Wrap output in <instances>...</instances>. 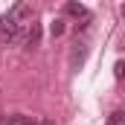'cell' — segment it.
<instances>
[{
    "mask_svg": "<svg viewBox=\"0 0 125 125\" xmlns=\"http://www.w3.org/2000/svg\"><path fill=\"white\" fill-rule=\"evenodd\" d=\"M23 32H26V26H21V23H18V21L9 15V12L0 18V41H3V44H6V41H9V44L23 41V38H26Z\"/></svg>",
    "mask_w": 125,
    "mask_h": 125,
    "instance_id": "1",
    "label": "cell"
},
{
    "mask_svg": "<svg viewBox=\"0 0 125 125\" xmlns=\"http://www.w3.org/2000/svg\"><path fill=\"white\" fill-rule=\"evenodd\" d=\"M64 15L82 18L79 29H87V23H90V9H87V6H82V3H76V0H67V3H64Z\"/></svg>",
    "mask_w": 125,
    "mask_h": 125,
    "instance_id": "2",
    "label": "cell"
},
{
    "mask_svg": "<svg viewBox=\"0 0 125 125\" xmlns=\"http://www.w3.org/2000/svg\"><path fill=\"white\" fill-rule=\"evenodd\" d=\"M9 15H12V18L21 23V26H29V23H32V18H35L32 6H29V3H23V0H21V3H15V6L9 9Z\"/></svg>",
    "mask_w": 125,
    "mask_h": 125,
    "instance_id": "3",
    "label": "cell"
},
{
    "mask_svg": "<svg viewBox=\"0 0 125 125\" xmlns=\"http://www.w3.org/2000/svg\"><path fill=\"white\" fill-rule=\"evenodd\" d=\"M84 58H87V44H84V41H76L73 50H70V67L79 70V67L84 64Z\"/></svg>",
    "mask_w": 125,
    "mask_h": 125,
    "instance_id": "4",
    "label": "cell"
},
{
    "mask_svg": "<svg viewBox=\"0 0 125 125\" xmlns=\"http://www.w3.org/2000/svg\"><path fill=\"white\" fill-rule=\"evenodd\" d=\"M23 41H26V50H35V47L41 44V23L32 21V26L26 29V38H23Z\"/></svg>",
    "mask_w": 125,
    "mask_h": 125,
    "instance_id": "5",
    "label": "cell"
},
{
    "mask_svg": "<svg viewBox=\"0 0 125 125\" xmlns=\"http://www.w3.org/2000/svg\"><path fill=\"white\" fill-rule=\"evenodd\" d=\"M3 125H38V116H26V114H15V116H6Z\"/></svg>",
    "mask_w": 125,
    "mask_h": 125,
    "instance_id": "6",
    "label": "cell"
},
{
    "mask_svg": "<svg viewBox=\"0 0 125 125\" xmlns=\"http://www.w3.org/2000/svg\"><path fill=\"white\" fill-rule=\"evenodd\" d=\"M50 35H52V38H61L64 35V18H55V21L50 23Z\"/></svg>",
    "mask_w": 125,
    "mask_h": 125,
    "instance_id": "7",
    "label": "cell"
},
{
    "mask_svg": "<svg viewBox=\"0 0 125 125\" xmlns=\"http://www.w3.org/2000/svg\"><path fill=\"white\" fill-rule=\"evenodd\" d=\"M105 125H125V111L119 108V111H114L111 116H108V122Z\"/></svg>",
    "mask_w": 125,
    "mask_h": 125,
    "instance_id": "8",
    "label": "cell"
},
{
    "mask_svg": "<svg viewBox=\"0 0 125 125\" xmlns=\"http://www.w3.org/2000/svg\"><path fill=\"white\" fill-rule=\"evenodd\" d=\"M114 76H116V82H125V58H119L114 64Z\"/></svg>",
    "mask_w": 125,
    "mask_h": 125,
    "instance_id": "9",
    "label": "cell"
},
{
    "mask_svg": "<svg viewBox=\"0 0 125 125\" xmlns=\"http://www.w3.org/2000/svg\"><path fill=\"white\" fill-rule=\"evenodd\" d=\"M38 125H55L52 119H38Z\"/></svg>",
    "mask_w": 125,
    "mask_h": 125,
    "instance_id": "10",
    "label": "cell"
},
{
    "mask_svg": "<svg viewBox=\"0 0 125 125\" xmlns=\"http://www.w3.org/2000/svg\"><path fill=\"white\" fill-rule=\"evenodd\" d=\"M119 12H122V18H125V3H122V9H119Z\"/></svg>",
    "mask_w": 125,
    "mask_h": 125,
    "instance_id": "11",
    "label": "cell"
}]
</instances>
